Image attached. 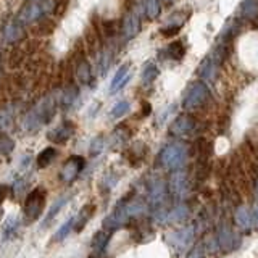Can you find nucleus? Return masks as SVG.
Instances as JSON below:
<instances>
[{"mask_svg":"<svg viewBox=\"0 0 258 258\" xmlns=\"http://www.w3.org/2000/svg\"><path fill=\"white\" fill-rule=\"evenodd\" d=\"M185 158H187V149L179 142L168 144L160 153V163L173 171H177L185 163Z\"/></svg>","mask_w":258,"mask_h":258,"instance_id":"obj_1","label":"nucleus"},{"mask_svg":"<svg viewBox=\"0 0 258 258\" xmlns=\"http://www.w3.org/2000/svg\"><path fill=\"white\" fill-rule=\"evenodd\" d=\"M44 204H45V190L42 187L31 190L29 196L26 197V202H24V216H26V220L31 223L39 220Z\"/></svg>","mask_w":258,"mask_h":258,"instance_id":"obj_2","label":"nucleus"},{"mask_svg":"<svg viewBox=\"0 0 258 258\" xmlns=\"http://www.w3.org/2000/svg\"><path fill=\"white\" fill-rule=\"evenodd\" d=\"M208 99V89L204 83H194L189 86V89L184 94L182 105L185 110H194L200 107L202 103Z\"/></svg>","mask_w":258,"mask_h":258,"instance_id":"obj_3","label":"nucleus"},{"mask_svg":"<svg viewBox=\"0 0 258 258\" xmlns=\"http://www.w3.org/2000/svg\"><path fill=\"white\" fill-rule=\"evenodd\" d=\"M221 58H223L221 48H216V50H213L204 61H202L200 68H199L200 76L204 78V79H207V81H213V79H215V75H216V71H218V68H220Z\"/></svg>","mask_w":258,"mask_h":258,"instance_id":"obj_4","label":"nucleus"},{"mask_svg":"<svg viewBox=\"0 0 258 258\" xmlns=\"http://www.w3.org/2000/svg\"><path fill=\"white\" fill-rule=\"evenodd\" d=\"M83 166H84L83 157H78V155L70 157L60 169V179L63 182H73L79 176V173L83 171Z\"/></svg>","mask_w":258,"mask_h":258,"instance_id":"obj_5","label":"nucleus"},{"mask_svg":"<svg viewBox=\"0 0 258 258\" xmlns=\"http://www.w3.org/2000/svg\"><path fill=\"white\" fill-rule=\"evenodd\" d=\"M216 240L223 252H231V250H234L239 244V240L236 239V234H234V231L226 224H223L221 228L218 229Z\"/></svg>","mask_w":258,"mask_h":258,"instance_id":"obj_6","label":"nucleus"},{"mask_svg":"<svg viewBox=\"0 0 258 258\" xmlns=\"http://www.w3.org/2000/svg\"><path fill=\"white\" fill-rule=\"evenodd\" d=\"M42 15H44V10H42V7H40V4L28 2L26 5H23L16 21H20L21 24H26V23H32L36 20H40L42 18Z\"/></svg>","mask_w":258,"mask_h":258,"instance_id":"obj_7","label":"nucleus"},{"mask_svg":"<svg viewBox=\"0 0 258 258\" xmlns=\"http://www.w3.org/2000/svg\"><path fill=\"white\" fill-rule=\"evenodd\" d=\"M75 134V124L71 121H64L60 126H56L53 131L48 134V139L56 144H64L71 139V136Z\"/></svg>","mask_w":258,"mask_h":258,"instance_id":"obj_8","label":"nucleus"},{"mask_svg":"<svg viewBox=\"0 0 258 258\" xmlns=\"http://www.w3.org/2000/svg\"><path fill=\"white\" fill-rule=\"evenodd\" d=\"M185 190H187V177H185L184 173L176 171L171 176V181H169V192H171L176 199H182Z\"/></svg>","mask_w":258,"mask_h":258,"instance_id":"obj_9","label":"nucleus"},{"mask_svg":"<svg viewBox=\"0 0 258 258\" xmlns=\"http://www.w3.org/2000/svg\"><path fill=\"white\" fill-rule=\"evenodd\" d=\"M196 124H194V119L189 116H179L174 123L171 124V134L177 136V137H187L192 131Z\"/></svg>","mask_w":258,"mask_h":258,"instance_id":"obj_10","label":"nucleus"},{"mask_svg":"<svg viewBox=\"0 0 258 258\" xmlns=\"http://www.w3.org/2000/svg\"><path fill=\"white\" fill-rule=\"evenodd\" d=\"M129 78H131V73H129V64L126 63V64H123V67H119V70L116 71V75L113 76L111 84H110V92L115 94V92L119 91V89H123L127 84Z\"/></svg>","mask_w":258,"mask_h":258,"instance_id":"obj_11","label":"nucleus"},{"mask_svg":"<svg viewBox=\"0 0 258 258\" xmlns=\"http://www.w3.org/2000/svg\"><path fill=\"white\" fill-rule=\"evenodd\" d=\"M94 213H95V207L92 205V204H89V205H86V207H83L81 208V212H79V215L75 218V231H83L84 228H86V224L89 223V220L94 216Z\"/></svg>","mask_w":258,"mask_h":258,"instance_id":"obj_12","label":"nucleus"},{"mask_svg":"<svg viewBox=\"0 0 258 258\" xmlns=\"http://www.w3.org/2000/svg\"><path fill=\"white\" fill-rule=\"evenodd\" d=\"M234 220H236V224L242 231H248L252 229V215L245 208V207H239L234 213Z\"/></svg>","mask_w":258,"mask_h":258,"instance_id":"obj_13","label":"nucleus"},{"mask_svg":"<svg viewBox=\"0 0 258 258\" xmlns=\"http://www.w3.org/2000/svg\"><path fill=\"white\" fill-rule=\"evenodd\" d=\"M141 29V23H139V18H137L136 13H129L126 18H124V23H123V32L126 37H134L137 32Z\"/></svg>","mask_w":258,"mask_h":258,"instance_id":"obj_14","label":"nucleus"},{"mask_svg":"<svg viewBox=\"0 0 258 258\" xmlns=\"http://www.w3.org/2000/svg\"><path fill=\"white\" fill-rule=\"evenodd\" d=\"M67 200H68V196H63V197H60L58 200L55 202V204L50 207V210H48V213L45 215V220H44V223H42V228H48L52 223H53V220H55V216L60 213V210H61V207L67 204Z\"/></svg>","mask_w":258,"mask_h":258,"instance_id":"obj_15","label":"nucleus"},{"mask_svg":"<svg viewBox=\"0 0 258 258\" xmlns=\"http://www.w3.org/2000/svg\"><path fill=\"white\" fill-rule=\"evenodd\" d=\"M78 94H79V89L75 84H70L67 89H64L63 95H61V108L63 110H68L71 105L76 102Z\"/></svg>","mask_w":258,"mask_h":258,"instance_id":"obj_16","label":"nucleus"},{"mask_svg":"<svg viewBox=\"0 0 258 258\" xmlns=\"http://www.w3.org/2000/svg\"><path fill=\"white\" fill-rule=\"evenodd\" d=\"M192 237H194V228L190 226V228H184L181 231H177L173 239H174V245H177L179 248L185 247V245H189L190 242H192Z\"/></svg>","mask_w":258,"mask_h":258,"instance_id":"obj_17","label":"nucleus"},{"mask_svg":"<svg viewBox=\"0 0 258 258\" xmlns=\"http://www.w3.org/2000/svg\"><path fill=\"white\" fill-rule=\"evenodd\" d=\"M110 232L111 231H99L95 234V236L92 237V248H94V252L97 253H100L105 250V247H107L108 244V240H110Z\"/></svg>","mask_w":258,"mask_h":258,"instance_id":"obj_18","label":"nucleus"},{"mask_svg":"<svg viewBox=\"0 0 258 258\" xmlns=\"http://www.w3.org/2000/svg\"><path fill=\"white\" fill-rule=\"evenodd\" d=\"M240 16H244L247 20H253L258 15V2L256 0H244L240 4V10H239Z\"/></svg>","mask_w":258,"mask_h":258,"instance_id":"obj_19","label":"nucleus"},{"mask_svg":"<svg viewBox=\"0 0 258 258\" xmlns=\"http://www.w3.org/2000/svg\"><path fill=\"white\" fill-rule=\"evenodd\" d=\"M23 37V28H21V23L20 21H13L7 26L5 29V39L8 42H15V40H20Z\"/></svg>","mask_w":258,"mask_h":258,"instance_id":"obj_20","label":"nucleus"},{"mask_svg":"<svg viewBox=\"0 0 258 258\" xmlns=\"http://www.w3.org/2000/svg\"><path fill=\"white\" fill-rule=\"evenodd\" d=\"M76 76L81 81V84H89L91 83V78H92V73H91V67L86 60H81L78 64V70H76Z\"/></svg>","mask_w":258,"mask_h":258,"instance_id":"obj_21","label":"nucleus"},{"mask_svg":"<svg viewBox=\"0 0 258 258\" xmlns=\"http://www.w3.org/2000/svg\"><path fill=\"white\" fill-rule=\"evenodd\" d=\"M55 157H56V150L55 149H52V147L44 149L37 157V166L39 168H47L55 160Z\"/></svg>","mask_w":258,"mask_h":258,"instance_id":"obj_22","label":"nucleus"},{"mask_svg":"<svg viewBox=\"0 0 258 258\" xmlns=\"http://www.w3.org/2000/svg\"><path fill=\"white\" fill-rule=\"evenodd\" d=\"M158 68L155 67L153 63H147L144 67V70H142V83L145 84V86H149V84H152L153 81L157 79V76H158Z\"/></svg>","mask_w":258,"mask_h":258,"instance_id":"obj_23","label":"nucleus"},{"mask_svg":"<svg viewBox=\"0 0 258 258\" xmlns=\"http://www.w3.org/2000/svg\"><path fill=\"white\" fill-rule=\"evenodd\" d=\"M129 110H131V103L127 100H119L118 103L113 105V108L110 110V118H113V119L121 118V116H124Z\"/></svg>","mask_w":258,"mask_h":258,"instance_id":"obj_24","label":"nucleus"},{"mask_svg":"<svg viewBox=\"0 0 258 258\" xmlns=\"http://www.w3.org/2000/svg\"><path fill=\"white\" fill-rule=\"evenodd\" d=\"M73 228H75V218H70L68 221H64L61 224V228L55 232V236H53V240L55 242H61L63 239H67L68 237V234L73 231Z\"/></svg>","mask_w":258,"mask_h":258,"instance_id":"obj_25","label":"nucleus"},{"mask_svg":"<svg viewBox=\"0 0 258 258\" xmlns=\"http://www.w3.org/2000/svg\"><path fill=\"white\" fill-rule=\"evenodd\" d=\"M187 215H189V210H187V207H184V205H177L174 210H171L168 215H166V220H169V221H182V220H185L187 218Z\"/></svg>","mask_w":258,"mask_h":258,"instance_id":"obj_26","label":"nucleus"},{"mask_svg":"<svg viewBox=\"0 0 258 258\" xmlns=\"http://www.w3.org/2000/svg\"><path fill=\"white\" fill-rule=\"evenodd\" d=\"M168 53L171 55L173 60H181L184 56V53H185V48H184L182 42L177 40V42H173L171 45L168 47Z\"/></svg>","mask_w":258,"mask_h":258,"instance_id":"obj_27","label":"nucleus"},{"mask_svg":"<svg viewBox=\"0 0 258 258\" xmlns=\"http://www.w3.org/2000/svg\"><path fill=\"white\" fill-rule=\"evenodd\" d=\"M145 13L150 20L157 18L160 15V2L158 0H145Z\"/></svg>","mask_w":258,"mask_h":258,"instance_id":"obj_28","label":"nucleus"},{"mask_svg":"<svg viewBox=\"0 0 258 258\" xmlns=\"http://www.w3.org/2000/svg\"><path fill=\"white\" fill-rule=\"evenodd\" d=\"M18 218H13V216H10L8 220L5 221V224H4V228H2V231H4V237H10L12 234H15L16 232V229H18Z\"/></svg>","mask_w":258,"mask_h":258,"instance_id":"obj_29","label":"nucleus"},{"mask_svg":"<svg viewBox=\"0 0 258 258\" xmlns=\"http://www.w3.org/2000/svg\"><path fill=\"white\" fill-rule=\"evenodd\" d=\"M13 149H15V142L10 139V137H7V136L0 137V153L8 155V153H12Z\"/></svg>","mask_w":258,"mask_h":258,"instance_id":"obj_30","label":"nucleus"},{"mask_svg":"<svg viewBox=\"0 0 258 258\" xmlns=\"http://www.w3.org/2000/svg\"><path fill=\"white\" fill-rule=\"evenodd\" d=\"M12 127V113L8 110H0V129L7 131Z\"/></svg>","mask_w":258,"mask_h":258,"instance_id":"obj_31","label":"nucleus"},{"mask_svg":"<svg viewBox=\"0 0 258 258\" xmlns=\"http://www.w3.org/2000/svg\"><path fill=\"white\" fill-rule=\"evenodd\" d=\"M103 147H105L103 137L102 136L95 137V139L92 141V144H91V155H99V153L103 150Z\"/></svg>","mask_w":258,"mask_h":258,"instance_id":"obj_32","label":"nucleus"},{"mask_svg":"<svg viewBox=\"0 0 258 258\" xmlns=\"http://www.w3.org/2000/svg\"><path fill=\"white\" fill-rule=\"evenodd\" d=\"M187 258H205V244H197L190 248V252L187 253Z\"/></svg>","mask_w":258,"mask_h":258,"instance_id":"obj_33","label":"nucleus"},{"mask_svg":"<svg viewBox=\"0 0 258 258\" xmlns=\"http://www.w3.org/2000/svg\"><path fill=\"white\" fill-rule=\"evenodd\" d=\"M250 215H252V228H255L258 231V205H255L252 208V212H250Z\"/></svg>","mask_w":258,"mask_h":258,"instance_id":"obj_34","label":"nucleus"},{"mask_svg":"<svg viewBox=\"0 0 258 258\" xmlns=\"http://www.w3.org/2000/svg\"><path fill=\"white\" fill-rule=\"evenodd\" d=\"M5 192H7V187H2V185H0V202L5 199Z\"/></svg>","mask_w":258,"mask_h":258,"instance_id":"obj_35","label":"nucleus"},{"mask_svg":"<svg viewBox=\"0 0 258 258\" xmlns=\"http://www.w3.org/2000/svg\"><path fill=\"white\" fill-rule=\"evenodd\" d=\"M255 192H256V197H258V182H256V185H255Z\"/></svg>","mask_w":258,"mask_h":258,"instance_id":"obj_36","label":"nucleus"},{"mask_svg":"<svg viewBox=\"0 0 258 258\" xmlns=\"http://www.w3.org/2000/svg\"><path fill=\"white\" fill-rule=\"evenodd\" d=\"M165 2H173V0H165Z\"/></svg>","mask_w":258,"mask_h":258,"instance_id":"obj_37","label":"nucleus"}]
</instances>
